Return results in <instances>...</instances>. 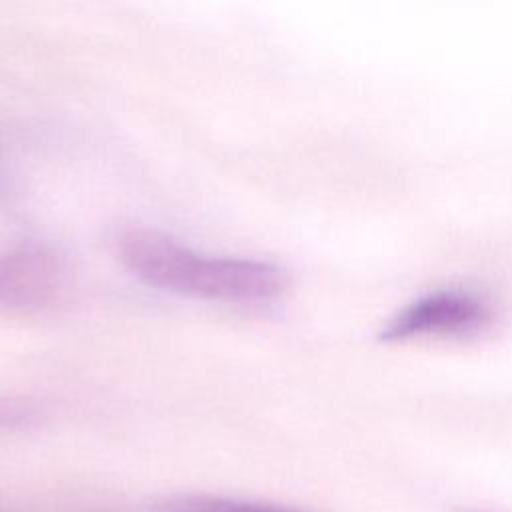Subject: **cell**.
<instances>
[{
    "mask_svg": "<svg viewBox=\"0 0 512 512\" xmlns=\"http://www.w3.org/2000/svg\"><path fill=\"white\" fill-rule=\"evenodd\" d=\"M118 258L140 282L196 298L262 302L288 286L286 272L264 260L210 258L152 228H126L116 238Z\"/></svg>",
    "mask_w": 512,
    "mask_h": 512,
    "instance_id": "cell-1",
    "label": "cell"
},
{
    "mask_svg": "<svg viewBox=\"0 0 512 512\" xmlns=\"http://www.w3.org/2000/svg\"><path fill=\"white\" fill-rule=\"evenodd\" d=\"M496 318L492 302L466 288H440L402 308L384 326V340L426 336H472L484 332Z\"/></svg>",
    "mask_w": 512,
    "mask_h": 512,
    "instance_id": "cell-2",
    "label": "cell"
},
{
    "mask_svg": "<svg viewBox=\"0 0 512 512\" xmlns=\"http://www.w3.org/2000/svg\"><path fill=\"white\" fill-rule=\"evenodd\" d=\"M66 284L62 256L40 242H24L0 256V306L38 312L56 302Z\"/></svg>",
    "mask_w": 512,
    "mask_h": 512,
    "instance_id": "cell-3",
    "label": "cell"
},
{
    "mask_svg": "<svg viewBox=\"0 0 512 512\" xmlns=\"http://www.w3.org/2000/svg\"><path fill=\"white\" fill-rule=\"evenodd\" d=\"M158 508L160 512H304L268 502H252L212 494H176L166 498Z\"/></svg>",
    "mask_w": 512,
    "mask_h": 512,
    "instance_id": "cell-4",
    "label": "cell"
},
{
    "mask_svg": "<svg viewBox=\"0 0 512 512\" xmlns=\"http://www.w3.org/2000/svg\"><path fill=\"white\" fill-rule=\"evenodd\" d=\"M450 512H494V510H488V508H476V506H456V508H452Z\"/></svg>",
    "mask_w": 512,
    "mask_h": 512,
    "instance_id": "cell-5",
    "label": "cell"
}]
</instances>
